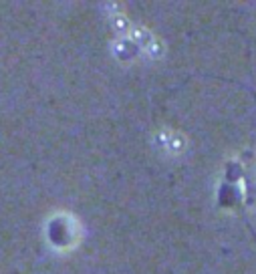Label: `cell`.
<instances>
[{
  "label": "cell",
  "instance_id": "1",
  "mask_svg": "<svg viewBox=\"0 0 256 274\" xmlns=\"http://www.w3.org/2000/svg\"><path fill=\"white\" fill-rule=\"evenodd\" d=\"M244 177H246V202L248 204H254L256 202V162L252 151H246L244 154Z\"/></svg>",
  "mask_w": 256,
  "mask_h": 274
},
{
  "label": "cell",
  "instance_id": "2",
  "mask_svg": "<svg viewBox=\"0 0 256 274\" xmlns=\"http://www.w3.org/2000/svg\"><path fill=\"white\" fill-rule=\"evenodd\" d=\"M246 89H248V91H250V93H252V95H254V99H256V93H254V91H252V89H250V87H246Z\"/></svg>",
  "mask_w": 256,
  "mask_h": 274
}]
</instances>
